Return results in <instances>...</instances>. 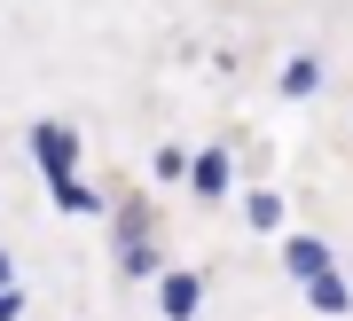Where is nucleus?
I'll list each match as a JSON object with an SVG mask.
<instances>
[{
  "mask_svg": "<svg viewBox=\"0 0 353 321\" xmlns=\"http://www.w3.org/2000/svg\"><path fill=\"white\" fill-rule=\"evenodd\" d=\"M189 180H196V196H228V157H220V149L189 157Z\"/></svg>",
  "mask_w": 353,
  "mask_h": 321,
  "instance_id": "obj_3",
  "label": "nucleus"
},
{
  "mask_svg": "<svg viewBox=\"0 0 353 321\" xmlns=\"http://www.w3.org/2000/svg\"><path fill=\"white\" fill-rule=\"evenodd\" d=\"M118 251H126V274H157V243L150 235H134V243H118Z\"/></svg>",
  "mask_w": 353,
  "mask_h": 321,
  "instance_id": "obj_8",
  "label": "nucleus"
},
{
  "mask_svg": "<svg viewBox=\"0 0 353 321\" xmlns=\"http://www.w3.org/2000/svg\"><path fill=\"white\" fill-rule=\"evenodd\" d=\"M306 298H314V313H345V306H353V290L338 282V274H314V282H306Z\"/></svg>",
  "mask_w": 353,
  "mask_h": 321,
  "instance_id": "obj_5",
  "label": "nucleus"
},
{
  "mask_svg": "<svg viewBox=\"0 0 353 321\" xmlns=\"http://www.w3.org/2000/svg\"><path fill=\"white\" fill-rule=\"evenodd\" d=\"M314 87H322V63H314V55L283 63V94H314Z\"/></svg>",
  "mask_w": 353,
  "mask_h": 321,
  "instance_id": "obj_7",
  "label": "nucleus"
},
{
  "mask_svg": "<svg viewBox=\"0 0 353 321\" xmlns=\"http://www.w3.org/2000/svg\"><path fill=\"white\" fill-rule=\"evenodd\" d=\"M283 267L299 274V282H314V274H330V243H322V235H290V243H283Z\"/></svg>",
  "mask_w": 353,
  "mask_h": 321,
  "instance_id": "obj_2",
  "label": "nucleus"
},
{
  "mask_svg": "<svg viewBox=\"0 0 353 321\" xmlns=\"http://www.w3.org/2000/svg\"><path fill=\"white\" fill-rule=\"evenodd\" d=\"M0 290H8V251H0Z\"/></svg>",
  "mask_w": 353,
  "mask_h": 321,
  "instance_id": "obj_12",
  "label": "nucleus"
},
{
  "mask_svg": "<svg viewBox=\"0 0 353 321\" xmlns=\"http://www.w3.org/2000/svg\"><path fill=\"white\" fill-rule=\"evenodd\" d=\"M48 188H55V204H63V211H102V196H94V188L79 180V173H63V180H48Z\"/></svg>",
  "mask_w": 353,
  "mask_h": 321,
  "instance_id": "obj_6",
  "label": "nucleus"
},
{
  "mask_svg": "<svg viewBox=\"0 0 353 321\" xmlns=\"http://www.w3.org/2000/svg\"><path fill=\"white\" fill-rule=\"evenodd\" d=\"M32 157L48 165V180H63L79 165V134H71V125H32Z\"/></svg>",
  "mask_w": 353,
  "mask_h": 321,
  "instance_id": "obj_1",
  "label": "nucleus"
},
{
  "mask_svg": "<svg viewBox=\"0 0 353 321\" xmlns=\"http://www.w3.org/2000/svg\"><path fill=\"white\" fill-rule=\"evenodd\" d=\"M243 211H252V227H275V220H283V196H252Z\"/></svg>",
  "mask_w": 353,
  "mask_h": 321,
  "instance_id": "obj_9",
  "label": "nucleus"
},
{
  "mask_svg": "<svg viewBox=\"0 0 353 321\" xmlns=\"http://www.w3.org/2000/svg\"><path fill=\"white\" fill-rule=\"evenodd\" d=\"M196 298H204L196 274H165V313H173V321H189V313H196Z\"/></svg>",
  "mask_w": 353,
  "mask_h": 321,
  "instance_id": "obj_4",
  "label": "nucleus"
},
{
  "mask_svg": "<svg viewBox=\"0 0 353 321\" xmlns=\"http://www.w3.org/2000/svg\"><path fill=\"white\" fill-rule=\"evenodd\" d=\"M157 180H189V157L181 149H157Z\"/></svg>",
  "mask_w": 353,
  "mask_h": 321,
  "instance_id": "obj_10",
  "label": "nucleus"
},
{
  "mask_svg": "<svg viewBox=\"0 0 353 321\" xmlns=\"http://www.w3.org/2000/svg\"><path fill=\"white\" fill-rule=\"evenodd\" d=\"M16 313H24V298H16V282H8L0 290V321H16Z\"/></svg>",
  "mask_w": 353,
  "mask_h": 321,
  "instance_id": "obj_11",
  "label": "nucleus"
}]
</instances>
